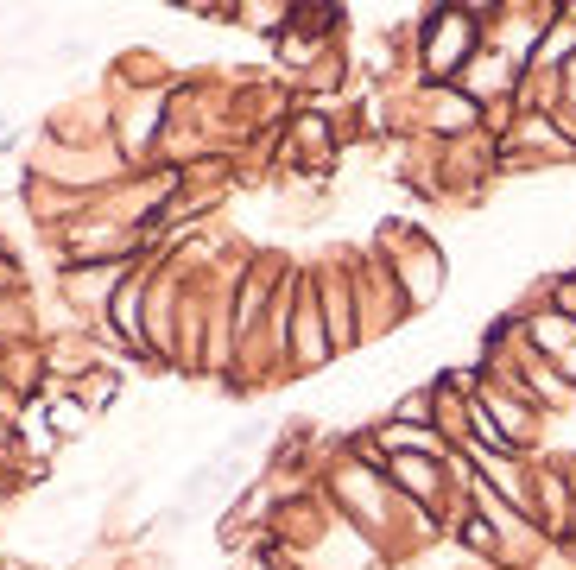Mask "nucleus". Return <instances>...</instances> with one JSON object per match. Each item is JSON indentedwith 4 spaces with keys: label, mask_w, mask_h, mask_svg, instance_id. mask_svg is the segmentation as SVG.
<instances>
[{
    "label": "nucleus",
    "mask_w": 576,
    "mask_h": 570,
    "mask_svg": "<svg viewBox=\"0 0 576 570\" xmlns=\"http://www.w3.org/2000/svg\"><path fill=\"white\" fill-rule=\"evenodd\" d=\"M456 45H463V20L450 13V20H438V32H430V63H444V57H456Z\"/></svg>",
    "instance_id": "obj_1"
}]
</instances>
